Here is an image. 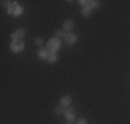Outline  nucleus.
Masks as SVG:
<instances>
[{"instance_id": "f03ea898", "label": "nucleus", "mask_w": 130, "mask_h": 124, "mask_svg": "<svg viewBox=\"0 0 130 124\" xmlns=\"http://www.w3.org/2000/svg\"><path fill=\"white\" fill-rule=\"evenodd\" d=\"M61 48V40L60 39H57V37H53V39L48 40V43H47V50L50 52H57L58 50Z\"/></svg>"}, {"instance_id": "9b49d317", "label": "nucleus", "mask_w": 130, "mask_h": 124, "mask_svg": "<svg viewBox=\"0 0 130 124\" xmlns=\"http://www.w3.org/2000/svg\"><path fill=\"white\" fill-rule=\"evenodd\" d=\"M91 7L90 6H87V7H82V15H85V17H90L91 14Z\"/></svg>"}, {"instance_id": "7ed1b4c3", "label": "nucleus", "mask_w": 130, "mask_h": 124, "mask_svg": "<svg viewBox=\"0 0 130 124\" xmlns=\"http://www.w3.org/2000/svg\"><path fill=\"white\" fill-rule=\"evenodd\" d=\"M24 48H25V44H24V42L20 39L13 40L11 44H10V50L13 52H21V51H24Z\"/></svg>"}, {"instance_id": "4468645a", "label": "nucleus", "mask_w": 130, "mask_h": 124, "mask_svg": "<svg viewBox=\"0 0 130 124\" xmlns=\"http://www.w3.org/2000/svg\"><path fill=\"white\" fill-rule=\"evenodd\" d=\"M90 7H91V10L98 8V7H100V2H97V0H93V2H90Z\"/></svg>"}, {"instance_id": "423d86ee", "label": "nucleus", "mask_w": 130, "mask_h": 124, "mask_svg": "<svg viewBox=\"0 0 130 124\" xmlns=\"http://www.w3.org/2000/svg\"><path fill=\"white\" fill-rule=\"evenodd\" d=\"M64 116H65V119H67L69 123L73 121V120H75V110L71 109V108H68V109L65 110V114H64Z\"/></svg>"}, {"instance_id": "ddd939ff", "label": "nucleus", "mask_w": 130, "mask_h": 124, "mask_svg": "<svg viewBox=\"0 0 130 124\" xmlns=\"http://www.w3.org/2000/svg\"><path fill=\"white\" fill-rule=\"evenodd\" d=\"M65 30L64 29H58V30H55V36H57V39H60V37H65Z\"/></svg>"}, {"instance_id": "20e7f679", "label": "nucleus", "mask_w": 130, "mask_h": 124, "mask_svg": "<svg viewBox=\"0 0 130 124\" xmlns=\"http://www.w3.org/2000/svg\"><path fill=\"white\" fill-rule=\"evenodd\" d=\"M64 40H65V43L67 44H75L76 42H78V36L75 35V33H72V32H68L67 35H65V37H64Z\"/></svg>"}, {"instance_id": "2eb2a0df", "label": "nucleus", "mask_w": 130, "mask_h": 124, "mask_svg": "<svg viewBox=\"0 0 130 124\" xmlns=\"http://www.w3.org/2000/svg\"><path fill=\"white\" fill-rule=\"evenodd\" d=\"M35 44L39 46V47H42V44H43V39H42V37H36V39H35Z\"/></svg>"}, {"instance_id": "dca6fc26", "label": "nucleus", "mask_w": 130, "mask_h": 124, "mask_svg": "<svg viewBox=\"0 0 130 124\" xmlns=\"http://www.w3.org/2000/svg\"><path fill=\"white\" fill-rule=\"evenodd\" d=\"M76 124H87V120L82 117V119H78V120H76Z\"/></svg>"}, {"instance_id": "6e6552de", "label": "nucleus", "mask_w": 130, "mask_h": 124, "mask_svg": "<svg viewBox=\"0 0 130 124\" xmlns=\"http://www.w3.org/2000/svg\"><path fill=\"white\" fill-rule=\"evenodd\" d=\"M71 102H72V98H71L69 95H64V97L61 98V106H64V108H69Z\"/></svg>"}, {"instance_id": "1a4fd4ad", "label": "nucleus", "mask_w": 130, "mask_h": 124, "mask_svg": "<svg viewBox=\"0 0 130 124\" xmlns=\"http://www.w3.org/2000/svg\"><path fill=\"white\" fill-rule=\"evenodd\" d=\"M48 52H50V51H48L47 48L42 47V48H40L39 51H38V55H39V58H40V59H47V55H48Z\"/></svg>"}, {"instance_id": "f257e3e1", "label": "nucleus", "mask_w": 130, "mask_h": 124, "mask_svg": "<svg viewBox=\"0 0 130 124\" xmlns=\"http://www.w3.org/2000/svg\"><path fill=\"white\" fill-rule=\"evenodd\" d=\"M7 12L13 17H21L24 12V8L20 4H17V2H8L7 3Z\"/></svg>"}, {"instance_id": "9d476101", "label": "nucleus", "mask_w": 130, "mask_h": 124, "mask_svg": "<svg viewBox=\"0 0 130 124\" xmlns=\"http://www.w3.org/2000/svg\"><path fill=\"white\" fill-rule=\"evenodd\" d=\"M47 62H50V64H54V62H57V55L54 54V52H48L47 55Z\"/></svg>"}, {"instance_id": "f8f14e48", "label": "nucleus", "mask_w": 130, "mask_h": 124, "mask_svg": "<svg viewBox=\"0 0 130 124\" xmlns=\"http://www.w3.org/2000/svg\"><path fill=\"white\" fill-rule=\"evenodd\" d=\"M54 113L57 114V116H62V114H65V108L64 106H57L54 109Z\"/></svg>"}, {"instance_id": "39448f33", "label": "nucleus", "mask_w": 130, "mask_h": 124, "mask_svg": "<svg viewBox=\"0 0 130 124\" xmlns=\"http://www.w3.org/2000/svg\"><path fill=\"white\" fill-rule=\"evenodd\" d=\"M25 33H26V32H25V29H24V28H20V29L15 30L13 35H11V39H13V40H17V39L22 40L24 37H25Z\"/></svg>"}, {"instance_id": "0eeeda50", "label": "nucleus", "mask_w": 130, "mask_h": 124, "mask_svg": "<svg viewBox=\"0 0 130 124\" xmlns=\"http://www.w3.org/2000/svg\"><path fill=\"white\" fill-rule=\"evenodd\" d=\"M73 26H75V22H73L72 19H65V21H64L62 29H64V30H68V32H71V30L73 29Z\"/></svg>"}]
</instances>
